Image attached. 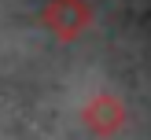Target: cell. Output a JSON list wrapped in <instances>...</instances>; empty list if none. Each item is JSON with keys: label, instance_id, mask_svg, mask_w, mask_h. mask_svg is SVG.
<instances>
[{"label": "cell", "instance_id": "obj_1", "mask_svg": "<svg viewBox=\"0 0 151 140\" xmlns=\"http://www.w3.org/2000/svg\"><path fill=\"white\" fill-rule=\"evenodd\" d=\"M41 22L52 37L70 44L92 26V7H88V0H48L41 11Z\"/></svg>", "mask_w": 151, "mask_h": 140}, {"label": "cell", "instance_id": "obj_2", "mask_svg": "<svg viewBox=\"0 0 151 140\" xmlns=\"http://www.w3.org/2000/svg\"><path fill=\"white\" fill-rule=\"evenodd\" d=\"M81 125H85L92 136H114L125 125V103L111 92H100L81 107Z\"/></svg>", "mask_w": 151, "mask_h": 140}]
</instances>
